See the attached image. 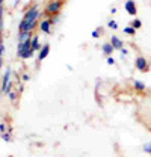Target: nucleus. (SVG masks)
Segmentation results:
<instances>
[{
  "label": "nucleus",
  "mask_w": 151,
  "mask_h": 157,
  "mask_svg": "<svg viewBox=\"0 0 151 157\" xmlns=\"http://www.w3.org/2000/svg\"><path fill=\"white\" fill-rule=\"evenodd\" d=\"M134 67L139 71H147L148 70V62H147V59L144 58V56H137L136 60H134Z\"/></svg>",
  "instance_id": "nucleus-4"
},
{
  "label": "nucleus",
  "mask_w": 151,
  "mask_h": 157,
  "mask_svg": "<svg viewBox=\"0 0 151 157\" xmlns=\"http://www.w3.org/2000/svg\"><path fill=\"white\" fill-rule=\"evenodd\" d=\"M110 44L113 45L115 50H121V48L124 47V42L118 38V36H115V35H112V38H110Z\"/></svg>",
  "instance_id": "nucleus-8"
},
{
  "label": "nucleus",
  "mask_w": 151,
  "mask_h": 157,
  "mask_svg": "<svg viewBox=\"0 0 151 157\" xmlns=\"http://www.w3.org/2000/svg\"><path fill=\"white\" fill-rule=\"evenodd\" d=\"M133 88H134L136 91H144V89H145V85H144L142 82H139V80H134V82H133Z\"/></svg>",
  "instance_id": "nucleus-13"
},
{
  "label": "nucleus",
  "mask_w": 151,
  "mask_h": 157,
  "mask_svg": "<svg viewBox=\"0 0 151 157\" xmlns=\"http://www.w3.org/2000/svg\"><path fill=\"white\" fill-rule=\"evenodd\" d=\"M18 94H20L18 91H14V89L9 92L8 97H9V100H11V103H15V100H17V97H18Z\"/></svg>",
  "instance_id": "nucleus-15"
},
{
  "label": "nucleus",
  "mask_w": 151,
  "mask_h": 157,
  "mask_svg": "<svg viewBox=\"0 0 151 157\" xmlns=\"http://www.w3.org/2000/svg\"><path fill=\"white\" fill-rule=\"evenodd\" d=\"M48 53H50V45H48V44H44V45H42V48L39 50V55H38V60H41V62H42L44 59L48 56Z\"/></svg>",
  "instance_id": "nucleus-7"
},
{
  "label": "nucleus",
  "mask_w": 151,
  "mask_h": 157,
  "mask_svg": "<svg viewBox=\"0 0 151 157\" xmlns=\"http://www.w3.org/2000/svg\"><path fill=\"white\" fill-rule=\"evenodd\" d=\"M41 15H42V14H41L39 5L30 6V8L26 11L23 20L20 21L18 32H32V30H35V27L39 26V18H41Z\"/></svg>",
  "instance_id": "nucleus-1"
},
{
  "label": "nucleus",
  "mask_w": 151,
  "mask_h": 157,
  "mask_svg": "<svg viewBox=\"0 0 151 157\" xmlns=\"http://www.w3.org/2000/svg\"><path fill=\"white\" fill-rule=\"evenodd\" d=\"M5 53H6V48H5V42L2 41L0 42V59L5 58Z\"/></svg>",
  "instance_id": "nucleus-18"
},
{
  "label": "nucleus",
  "mask_w": 151,
  "mask_h": 157,
  "mask_svg": "<svg viewBox=\"0 0 151 157\" xmlns=\"http://www.w3.org/2000/svg\"><path fill=\"white\" fill-rule=\"evenodd\" d=\"M39 30L42 32V33H45V35H48L50 32H52V23H50V20L48 18H42L39 21Z\"/></svg>",
  "instance_id": "nucleus-5"
},
{
  "label": "nucleus",
  "mask_w": 151,
  "mask_h": 157,
  "mask_svg": "<svg viewBox=\"0 0 151 157\" xmlns=\"http://www.w3.org/2000/svg\"><path fill=\"white\" fill-rule=\"evenodd\" d=\"M62 5H64L62 0H50V2L45 5L44 12H45L48 17H52V15H59V12H60V9H62Z\"/></svg>",
  "instance_id": "nucleus-2"
},
{
  "label": "nucleus",
  "mask_w": 151,
  "mask_h": 157,
  "mask_svg": "<svg viewBox=\"0 0 151 157\" xmlns=\"http://www.w3.org/2000/svg\"><path fill=\"white\" fill-rule=\"evenodd\" d=\"M100 35H101V29H95L94 32H92V33H91V36H92V38H100Z\"/></svg>",
  "instance_id": "nucleus-21"
},
{
  "label": "nucleus",
  "mask_w": 151,
  "mask_h": 157,
  "mask_svg": "<svg viewBox=\"0 0 151 157\" xmlns=\"http://www.w3.org/2000/svg\"><path fill=\"white\" fill-rule=\"evenodd\" d=\"M32 48L38 52V50H41L42 48V45H41V42H39V36L38 35H33V38H32Z\"/></svg>",
  "instance_id": "nucleus-11"
},
{
  "label": "nucleus",
  "mask_w": 151,
  "mask_h": 157,
  "mask_svg": "<svg viewBox=\"0 0 151 157\" xmlns=\"http://www.w3.org/2000/svg\"><path fill=\"white\" fill-rule=\"evenodd\" d=\"M101 50H103V53H104L106 56H109V55H112L113 53V50H115V48H113V45L110 44V42H104V44H103V47H101Z\"/></svg>",
  "instance_id": "nucleus-10"
},
{
  "label": "nucleus",
  "mask_w": 151,
  "mask_h": 157,
  "mask_svg": "<svg viewBox=\"0 0 151 157\" xmlns=\"http://www.w3.org/2000/svg\"><path fill=\"white\" fill-rule=\"evenodd\" d=\"M0 5H5V0H0Z\"/></svg>",
  "instance_id": "nucleus-28"
},
{
  "label": "nucleus",
  "mask_w": 151,
  "mask_h": 157,
  "mask_svg": "<svg viewBox=\"0 0 151 157\" xmlns=\"http://www.w3.org/2000/svg\"><path fill=\"white\" fill-rule=\"evenodd\" d=\"M0 132H2V133H6V124H5V122L0 124Z\"/></svg>",
  "instance_id": "nucleus-25"
},
{
  "label": "nucleus",
  "mask_w": 151,
  "mask_h": 157,
  "mask_svg": "<svg viewBox=\"0 0 151 157\" xmlns=\"http://www.w3.org/2000/svg\"><path fill=\"white\" fill-rule=\"evenodd\" d=\"M124 9L127 11L129 15H136V12H137V9H136V3H134L133 0H127V2L124 3Z\"/></svg>",
  "instance_id": "nucleus-6"
},
{
  "label": "nucleus",
  "mask_w": 151,
  "mask_h": 157,
  "mask_svg": "<svg viewBox=\"0 0 151 157\" xmlns=\"http://www.w3.org/2000/svg\"><path fill=\"white\" fill-rule=\"evenodd\" d=\"M33 53H35V50H33V48H27V50H24V52H23V55H21L20 58L26 60V59H30V58H32V56H33Z\"/></svg>",
  "instance_id": "nucleus-12"
},
{
  "label": "nucleus",
  "mask_w": 151,
  "mask_h": 157,
  "mask_svg": "<svg viewBox=\"0 0 151 157\" xmlns=\"http://www.w3.org/2000/svg\"><path fill=\"white\" fill-rule=\"evenodd\" d=\"M21 80H23V82H29V80H30V76H29V74H23V76H21Z\"/></svg>",
  "instance_id": "nucleus-26"
},
{
  "label": "nucleus",
  "mask_w": 151,
  "mask_h": 157,
  "mask_svg": "<svg viewBox=\"0 0 151 157\" xmlns=\"http://www.w3.org/2000/svg\"><path fill=\"white\" fill-rule=\"evenodd\" d=\"M2 139L5 142H11V135L9 133H2Z\"/></svg>",
  "instance_id": "nucleus-22"
},
{
  "label": "nucleus",
  "mask_w": 151,
  "mask_h": 157,
  "mask_svg": "<svg viewBox=\"0 0 151 157\" xmlns=\"http://www.w3.org/2000/svg\"><path fill=\"white\" fill-rule=\"evenodd\" d=\"M132 26L137 30V29H141V27H142V21H141L139 18H134L133 20V23H132Z\"/></svg>",
  "instance_id": "nucleus-16"
},
{
  "label": "nucleus",
  "mask_w": 151,
  "mask_h": 157,
  "mask_svg": "<svg viewBox=\"0 0 151 157\" xmlns=\"http://www.w3.org/2000/svg\"><path fill=\"white\" fill-rule=\"evenodd\" d=\"M48 20H50V23H52V26H53V24H57V23H59L60 17H59V15H52Z\"/></svg>",
  "instance_id": "nucleus-19"
},
{
  "label": "nucleus",
  "mask_w": 151,
  "mask_h": 157,
  "mask_svg": "<svg viewBox=\"0 0 151 157\" xmlns=\"http://www.w3.org/2000/svg\"><path fill=\"white\" fill-rule=\"evenodd\" d=\"M124 33H127V35L133 36V35L136 33V29H134L133 26H126V27H124Z\"/></svg>",
  "instance_id": "nucleus-14"
},
{
  "label": "nucleus",
  "mask_w": 151,
  "mask_h": 157,
  "mask_svg": "<svg viewBox=\"0 0 151 157\" xmlns=\"http://www.w3.org/2000/svg\"><path fill=\"white\" fill-rule=\"evenodd\" d=\"M106 62H107V65H113V63H115V59H113L112 56H107Z\"/></svg>",
  "instance_id": "nucleus-23"
},
{
  "label": "nucleus",
  "mask_w": 151,
  "mask_h": 157,
  "mask_svg": "<svg viewBox=\"0 0 151 157\" xmlns=\"http://www.w3.org/2000/svg\"><path fill=\"white\" fill-rule=\"evenodd\" d=\"M144 153H147V154H151V142H147V144L144 145Z\"/></svg>",
  "instance_id": "nucleus-20"
},
{
  "label": "nucleus",
  "mask_w": 151,
  "mask_h": 157,
  "mask_svg": "<svg viewBox=\"0 0 151 157\" xmlns=\"http://www.w3.org/2000/svg\"><path fill=\"white\" fill-rule=\"evenodd\" d=\"M107 26H109L112 30H116V29H118V23H116L115 20H109V21H107Z\"/></svg>",
  "instance_id": "nucleus-17"
},
{
  "label": "nucleus",
  "mask_w": 151,
  "mask_h": 157,
  "mask_svg": "<svg viewBox=\"0 0 151 157\" xmlns=\"http://www.w3.org/2000/svg\"><path fill=\"white\" fill-rule=\"evenodd\" d=\"M11 74H12V70L8 67L3 77H2V94L5 95H9V92L12 91V80H11Z\"/></svg>",
  "instance_id": "nucleus-3"
},
{
  "label": "nucleus",
  "mask_w": 151,
  "mask_h": 157,
  "mask_svg": "<svg viewBox=\"0 0 151 157\" xmlns=\"http://www.w3.org/2000/svg\"><path fill=\"white\" fill-rule=\"evenodd\" d=\"M119 52H121V58H126V55L129 53V52H127V48H124V47H122Z\"/></svg>",
  "instance_id": "nucleus-24"
},
{
  "label": "nucleus",
  "mask_w": 151,
  "mask_h": 157,
  "mask_svg": "<svg viewBox=\"0 0 151 157\" xmlns=\"http://www.w3.org/2000/svg\"><path fill=\"white\" fill-rule=\"evenodd\" d=\"M33 38L32 32H18V42H26Z\"/></svg>",
  "instance_id": "nucleus-9"
},
{
  "label": "nucleus",
  "mask_w": 151,
  "mask_h": 157,
  "mask_svg": "<svg viewBox=\"0 0 151 157\" xmlns=\"http://www.w3.org/2000/svg\"><path fill=\"white\" fill-rule=\"evenodd\" d=\"M17 85H18V88H17V91H18V92H23V89H24V86H23V83L20 82V83H17Z\"/></svg>",
  "instance_id": "nucleus-27"
}]
</instances>
